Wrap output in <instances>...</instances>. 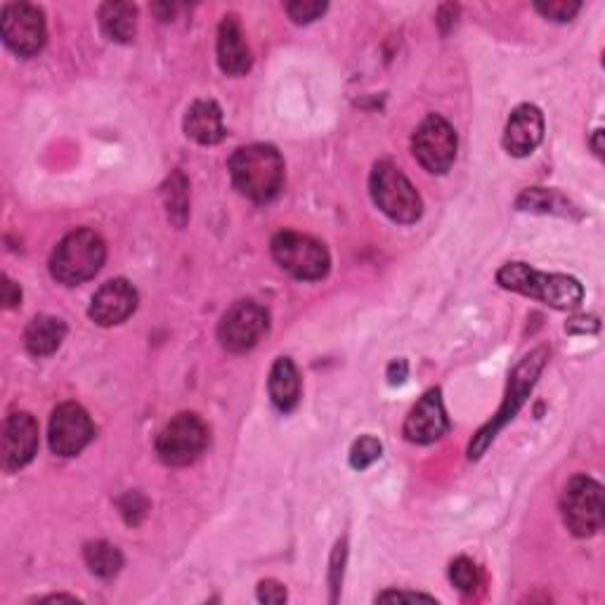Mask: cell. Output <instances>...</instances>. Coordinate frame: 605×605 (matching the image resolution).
<instances>
[{
  "label": "cell",
  "instance_id": "6da1fadb",
  "mask_svg": "<svg viewBox=\"0 0 605 605\" xmlns=\"http://www.w3.org/2000/svg\"><path fill=\"white\" fill-rule=\"evenodd\" d=\"M229 176L239 194L268 204L284 187V158L272 145L241 147L229 158Z\"/></svg>",
  "mask_w": 605,
  "mask_h": 605
},
{
  "label": "cell",
  "instance_id": "7a4b0ae2",
  "mask_svg": "<svg viewBox=\"0 0 605 605\" xmlns=\"http://www.w3.org/2000/svg\"><path fill=\"white\" fill-rule=\"evenodd\" d=\"M503 289L537 298L556 310H574L584 300L582 284L568 275H549L525 263H507L497 272Z\"/></svg>",
  "mask_w": 605,
  "mask_h": 605
},
{
  "label": "cell",
  "instance_id": "3957f363",
  "mask_svg": "<svg viewBox=\"0 0 605 605\" xmlns=\"http://www.w3.org/2000/svg\"><path fill=\"white\" fill-rule=\"evenodd\" d=\"M105 258L107 247L103 237L93 229H74L52 251L50 272L60 284L76 286L95 277L105 265Z\"/></svg>",
  "mask_w": 605,
  "mask_h": 605
},
{
  "label": "cell",
  "instance_id": "277c9868",
  "mask_svg": "<svg viewBox=\"0 0 605 605\" xmlns=\"http://www.w3.org/2000/svg\"><path fill=\"white\" fill-rule=\"evenodd\" d=\"M546 359H549V351H546V348L532 351L530 355H525L521 359V365H518L515 371L511 373L509 393H507V398H503L497 416L485 428H481L478 436L473 438L471 448H468V456L471 459H481L485 454V450L489 448V442H493L495 436L499 434V428L503 424H507V422H511L513 416L518 414V410H521L525 405V398L532 391V385L537 383L539 373H542V369L546 365Z\"/></svg>",
  "mask_w": 605,
  "mask_h": 605
},
{
  "label": "cell",
  "instance_id": "5b68a950",
  "mask_svg": "<svg viewBox=\"0 0 605 605\" xmlns=\"http://www.w3.org/2000/svg\"><path fill=\"white\" fill-rule=\"evenodd\" d=\"M371 199L395 223H416L422 218V197L405 173L391 162H379L369 178Z\"/></svg>",
  "mask_w": 605,
  "mask_h": 605
},
{
  "label": "cell",
  "instance_id": "8992f818",
  "mask_svg": "<svg viewBox=\"0 0 605 605\" xmlns=\"http://www.w3.org/2000/svg\"><path fill=\"white\" fill-rule=\"evenodd\" d=\"M272 256L284 272L302 282L327 277L331 265L329 251L322 241L300 233H289V229L272 239Z\"/></svg>",
  "mask_w": 605,
  "mask_h": 605
},
{
  "label": "cell",
  "instance_id": "52a82bcc",
  "mask_svg": "<svg viewBox=\"0 0 605 605\" xmlns=\"http://www.w3.org/2000/svg\"><path fill=\"white\" fill-rule=\"evenodd\" d=\"M560 513L574 537L596 535L605 518L603 487L586 475H574L560 497Z\"/></svg>",
  "mask_w": 605,
  "mask_h": 605
},
{
  "label": "cell",
  "instance_id": "ba28073f",
  "mask_svg": "<svg viewBox=\"0 0 605 605\" xmlns=\"http://www.w3.org/2000/svg\"><path fill=\"white\" fill-rule=\"evenodd\" d=\"M209 444V428L192 412H182L156 436V454L168 466H187L204 454Z\"/></svg>",
  "mask_w": 605,
  "mask_h": 605
},
{
  "label": "cell",
  "instance_id": "9c48e42d",
  "mask_svg": "<svg viewBox=\"0 0 605 605\" xmlns=\"http://www.w3.org/2000/svg\"><path fill=\"white\" fill-rule=\"evenodd\" d=\"M268 312L253 300H239L218 324V341L229 353H249L268 334Z\"/></svg>",
  "mask_w": 605,
  "mask_h": 605
},
{
  "label": "cell",
  "instance_id": "30bf717a",
  "mask_svg": "<svg viewBox=\"0 0 605 605\" xmlns=\"http://www.w3.org/2000/svg\"><path fill=\"white\" fill-rule=\"evenodd\" d=\"M412 152L428 173H448L456 158L454 128L438 114L422 121L412 138Z\"/></svg>",
  "mask_w": 605,
  "mask_h": 605
},
{
  "label": "cell",
  "instance_id": "8fae6325",
  "mask_svg": "<svg viewBox=\"0 0 605 605\" xmlns=\"http://www.w3.org/2000/svg\"><path fill=\"white\" fill-rule=\"evenodd\" d=\"M3 40L20 57L38 55L46 46V20L43 10L32 3H10L3 8Z\"/></svg>",
  "mask_w": 605,
  "mask_h": 605
},
{
  "label": "cell",
  "instance_id": "7c38bea8",
  "mask_svg": "<svg viewBox=\"0 0 605 605\" xmlns=\"http://www.w3.org/2000/svg\"><path fill=\"white\" fill-rule=\"evenodd\" d=\"M93 436L95 428L91 416L76 402H64L52 412L50 450L57 456H76L93 440Z\"/></svg>",
  "mask_w": 605,
  "mask_h": 605
},
{
  "label": "cell",
  "instance_id": "4fadbf2b",
  "mask_svg": "<svg viewBox=\"0 0 605 605\" xmlns=\"http://www.w3.org/2000/svg\"><path fill=\"white\" fill-rule=\"evenodd\" d=\"M138 308V292L128 280H111L103 284L91 302V320L99 327L126 322Z\"/></svg>",
  "mask_w": 605,
  "mask_h": 605
},
{
  "label": "cell",
  "instance_id": "5bb4252c",
  "mask_svg": "<svg viewBox=\"0 0 605 605\" xmlns=\"http://www.w3.org/2000/svg\"><path fill=\"white\" fill-rule=\"evenodd\" d=\"M38 452V424L32 414H10L3 424V466L17 471Z\"/></svg>",
  "mask_w": 605,
  "mask_h": 605
},
{
  "label": "cell",
  "instance_id": "9a60e30c",
  "mask_svg": "<svg viewBox=\"0 0 605 605\" xmlns=\"http://www.w3.org/2000/svg\"><path fill=\"white\" fill-rule=\"evenodd\" d=\"M450 430L448 414H444V405L440 391H428L414 410L410 412L405 422V438L416 444H430L440 440Z\"/></svg>",
  "mask_w": 605,
  "mask_h": 605
},
{
  "label": "cell",
  "instance_id": "2e32d148",
  "mask_svg": "<svg viewBox=\"0 0 605 605\" xmlns=\"http://www.w3.org/2000/svg\"><path fill=\"white\" fill-rule=\"evenodd\" d=\"M544 138V117L535 105L515 107L503 131V150L511 156H527Z\"/></svg>",
  "mask_w": 605,
  "mask_h": 605
},
{
  "label": "cell",
  "instance_id": "e0dca14e",
  "mask_svg": "<svg viewBox=\"0 0 605 605\" xmlns=\"http://www.w3.org/2000/svg\"><path fill=\"white\" fill-rule=\"evenodd\" d=\"M218 64L229 76H244L251 69V50L237 14H225L218 26Z\"/></svg>",
  "mask_w": 605,
  "mask_h": 605
},
{
  "label": "cell",
  "instance_id": "ac0fdd59",
  "mask_svg": "<svg viewBox=\"0 0 605 605\" xmlns=\"http://www.w3.org/2000/svg\"><path fill=\"white\" fill-rule=\"evenodd\" d=\"M185 133L199 145H218L225 138L223 111L213 99H197V103L185 114Z\"/></svg>",
  "mask_w": 605,
  "mask_h": 605
},
{
  "label": "cell",
  "instance_id": "d6986e66",
  "mask_svg": "<svg viewBox=\"0 0 605 605\" xmlns=\"http://www.w3.org/2000/svg\"><path fill=\"white\" fill-rule=\"evenodd\" d=\"M268 391H270L272 405H275L280 412H292L298 405L300 377L289 357H280L275 367H272Z\"/></svg>",
  "mask_w": 605,
  "mask_h": 605
},
{
  "label": "cell",
  "instance_id": "ffe728a7",
  "mask_svg": "<svg viewBox=\"0 0 605 605\" xmlns=\"http://www.w3.org/2000/svg\"><path fill=\"white\" fill-rule=\"evenodd\" d=\"M67 336V324L60 320V317H50V315H40L24 331V345L26 351L36 355V357H46L52 355L57 348H60L62 341Z\"/></svg>",
  "mask_w": 605,
  "mask_h": 605
},
{
  "label": "cell",
  "instance_id": "44dd1931",
  "mask_svg": "<svg viewBox=\"0 0 605 605\" xmlns=\"http://www.w3.org/2000/svg\"><path fill=\"white\" fill-rule=\"evenodd\" d=\"M99 28L114 43H131L138 28V8L131 3H105L99 8Z\"/></svg>",
  "mask_w": 605,
  "mask_h": 605
},
{
  "label": "cell",
  "instance_id": "7402d4cb",
  "mask_svg": "<svg viewBox=\"0 0 605 605\" xmlns=\"http://www.w3.org/2000/svg\"><path fill=\"white\" fill-rule=\"evenodd\" d=\"M83 558H85V566L91 568V572L97 574V578H103V580L114 578V574H119L121 568H123L121 551L109 542L85 544Z\"/></svg>",
  "mask_w": 605,
  "mask_h": 605
},
{
  "label": "cell",
  "instance_id": "603a6c76",
  "mask_svg": "<svg viewBox=\"0 0 605 605\" xmlns=\"http://www.w3.org/2000/svg\"><path fill=\"white\" fill-rule=\"evenodd\" d=\"M187 180L180 170L173 173V176L164 185V204L168 211V218L173 225L182 227L190 218V190H187Z\"/></svg>",
  "mask_w": 605,
  "mask_h": 605
},
{
  "label": "cell",
  "instance_id": "cb8c5ba5",
  "mask_svg": "<svg viewBox=\"0 0 605 605\" xmlns=\"http://www.w3.org/2000/svg\"><path fill=\"white\" fill-rule=\"evenodd\" d=\"M518 209L521 211H542V213H570V201L560 197L554 190H542V187H535V190H525L521 197H518Z\"/></svg>",
  "mask_w": 605,
  "mask_h": 605
},
{
  "label": "cell",
  "instance_id": "d4e9b609",
  "mask_svg": "<svg viewBox=\"0 0 605 605\" xmlns=\"http://www.w3.org/2000/svg\"><path fill=\"white\" fill-rule=\"evenodd\" d=\"M450 580L461 594H473L481 586V572L473 560L456 558L450 568Z\"/></svg>",
  "mask_w": 605,
  "mask_h": 605
},
{
  "label": "cell",
  "instance_id": "484cf974",
  "mask_svg": "<svg viewBox=\"0 0 605 605\" xmlns=\"http://www.w3.org/2000/svg\"><path fill=\"white\" fill-rule=\"evenodd\" d=\"M381 452H383V448L377 438H371V436L359 438L351 450V466L357 471L369 468L373 461L381 459Z\"/></svg>",
  "mask_w": 605,
  "mask_h": 605
},
{
  "label": "cell",
  "instance_id": "4316f807",
  "mask_svg": "<svg viewBox=\"0 0 605 605\" xmlns=\"http://www.w3.org/2000/svg\"><path fill=\"white\" fill-rule=\"evenodd\" d=\"M535 10L546 20L570 22L582 10V3H578V0H537Z\"/></svg>",
  "mask_w": 605,
  "mask_h": 605
},
{
  "label": "cell",
  "instance_id": "83f0119b",
  "mask_svg": "<svg viewBox=\"0 0 605 605\" xmlns=\"http://www.w3.org/2000/svg\"><path fill=\"white\" fill-rule=\"evenodd\" d=\"M119 509H121L128 525H138V523L145 521V515L150 511V501L142 497L140 493H128V495L121 497Z\"/></svg>",
  "mask_w": 605,
  "mask_h": 605
},
{
  "label": "cell",
  "instance_id": "f1b7e54d",
  "mask_svg": "<svg viewBox=\"0 0 605 605\" xmlns=\"http://www.w3.org/2000/svg\"><path fill=\"white\" fill-rule=\"evenodd\" d=\"M327 12V3H317V0H296V3H286V14L296 24H310L320 20Z\"/></svg>",
  "mask_w": 605,
  "mask_h": 605
},
{
  "label": "cell",
  "instance_id": "f546056e",
  "mask_svg": "<svg viewBox=\"0 0 605 605\" xmlns=\"http://www.w3.org/2000/svg\"><path fill=\"white\" fill-rule=\"evenodd\" d=\"M258 598H261L263 603H272V605L284 603L286 601V589L275 580H265V582L258 584Z\"/></svg>",
  "mask_w": 605,
  "mask_h": 605
},
{
  "label": "cell",
  "instance_id": "4dcf8cb0",
  "mask_svg": "<svg viewBox=\"0 0 605 605\" xmlns=\"http://www.w3.org/2000/svg\"><path fill=\"white\" fill-rule=\"evenodd\" d=\"M343 564H345V542H341L334 551V558H331V589H334V596L331 601H336V592L343 580Z\"/></svg>",
  "mask_w": 605,
  "mask_h": 605
},
{
  "label": "cell",
  "instance_id": "1f68e13d",
  "mask_svg": "<svg viewBox=\"0 0 605 605\" xmlns=\"http://www.w3.org/2000/svg\"><path fill=\"white\" fill-rule=\"evenodd\" d=\"M5 284H3V306L8 308V310H12V308H17L20 306V300H22V289H20V284H14L12 280H3Z\"/></svg>",
  "mask_w": 605,
  "mask_h": 605
},
{
  "label": "cell",
  "instance_id": "d6a6232c",
  "mask_svg": "<svg viewBox=\"0 0 605 605\" xmlns=\"http://www.w3.org/2000/svg\"><path fill=\"white\" fill-rule=\"evenodd\" d=\"M377 601H381V603H385V601H430L434 603L436 598L419 594V592H383L377 596Z\"/></svg>",
  "mask_w": 605,
  "mask_h": 605
},
{
  "label": "cell",
  "instance_id": "836d02e7",
  "mask_svg": "<svg viewBox=\"0 0 605 605\" xmlns=\"http://www.w3.org/2000/svg\"><path fill=\"white\" fill-rule=\"evenodd\" d=\"M407 371H410V367H407L405 359H393L391 367H388V381H391L393 385L402 383L407 379Z\"/></svg>",
  "mask_w": 605,
  "mask_h": 605
},
{
  "label": "cell",
  "instance_id": "e575fe53",
  "mask_svg": "<svg viewBox=\"0 0 605 605\" xmlns=\"http://www.w3.org/2000/svg\"><path fill=\"white\" fill-rule=\"evenodd\" d=\"M601 138H603V131H596V138H594V152L601 156L603 154V147H601Z\"/></svg>",
  "mask_w": 605,
  "mask_h": 605
}]
</instances>
